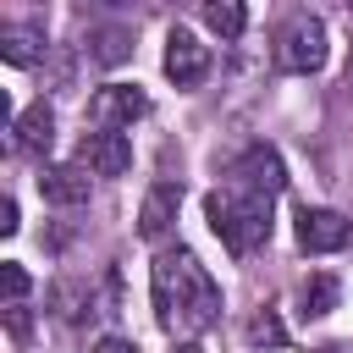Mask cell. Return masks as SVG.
Returning <instances> with one entry per match:
<instances>
[{
  "label": "cell",
  "mask_w": 353,
  "mask_h": 353,
  "mask_svg": "<svg viewBox=\"0 0 353 353\" xmlns=\"http://www.w3.org/2000/svg\"><path fill=\"white\" fill-rule=\"evenodd\" d=\"M149 287H154V320L165 331L199 336L221 320V287L199 265V254H188V248H165L149 270Z\"/></svg>",
  "instance_id": "1"
},
{
  "label": "cell",
  "mask_w": 353,
  "mask_h": 353,
  "mask_svg": "<svg viewBox=\"0 0 353 353\" xmlns=\"http://www.w3.org/2000/svg\"><path fill=\"white\" fill-rule=\"evenodd\" d=\"M204 215H210V232L226 243V254H254L259 243H270V199L265 193H248V188H232V193H210L204 199Z\"/></svg>",
  "instance_id": "2"
},
{
  "label": "cell",
  "mask_w": 353,
  "mask_h": 353,
  "mask_svg": "<svg viewBox=\"0 0 353 353\" xmlns=\"http://www.w3.org/2000/svg\"><path fill=\"white\" fill-rule=\"evenodd\" d=\"M276 66L281 72H320L325 66V22L320 17H292V22H281V33H276Z\"/></svg>",
  "instance_id": "3"
},
{
  "label": "cell",
  "mask_w": 353,
  "mask_h": 353,
  "mask_svg": "<svg viewBox=\"0 0 353 353\" xmlns=\"http://www.w3.org/2000/svg\"><path fill=\"white\" fill-rule=\"evenodd\" d=\"M143 110H149V99H143V88H132V83H105V88L88 99V121H94V127H105V132L132 127Z\"/></svg>",
  "instance_id": "4"
},
{
  "label": "cell",
  "mask_w": 353,
  "mask_h": 353,
  "mask_svg": "<svg viewBox=\"0 0 353 353\" xmlns=\"http://www.w3.org/2000/svg\"><path fill=\"white\" fill-rule=\"evenodd\" d=\"M77 165H83L88 176H121V171L132 165V143H127V132H105V127L83 132V143H77Z\"/></svg>",
  "instance_id": "5"
},
{
  "label": "cell",
  "mask_w": 353,
  "mask_h": 353,
  "mask_svg": "<svg viewBox=\"0 0 353 353\" xmlns=\"http://www.w3.org/2000/svg\"><path fill=\"white\" fill-rule=\"evenodd\" d=\"M165 77L176 88H199L210 77V44H199L188 28H171V39H165Z\"/></svg>",
  "instance_id": "6"
},
{
  "label": "cell",
  "mask_w": 353,
  "mask_h": 353,
  "mask_svg": "<svg viewBox=\"0 0 353 353\" xmlns=\"http://www.w3.org/2000/svg\"><path fill=\"white\" fill-rule=\"evenodd\" d=\"M298 243L309 248V254H336V248H347L353 243V221L347 215H336V210H298Z\"/></svg>",
  "instance_id": "7"
},
{
  "label": "cell",
  "mask_w": 353,
  "mask_h": 353,
  "mask_svg": "<svg viewBox=\"0 0 353 353\" xmlns=\"http://www.w3.org/2000/svg\"><path fill=\"white\" fill-rule=\"evenodd\" d=\"M232 176H237V188L265 193V199H276V193L287 188V165H281V154H276V149H265V143H254V149L232 165Z\"/></svg>",
  "instance_id": "8"
},
{
  "label": "cell",
  "mask_w": 353,
  "mask_h": 353,
  "mask_svg": "<svg viewBox=\"0 0 353 353\" xmlns=\"http://www.w3.org/2000/svg\"><path fill=\"white\" fill-rule=\"evenodd\" d=\"M50 138H55V110H50L44 99H33V105L11 121V149H22V154H44Z\"/></svg>",
  "instance_id": "9"
},
{
  "label": "cell",
  "mask_w": 353,
  "mask_h": 353,
  "mask_svg": "<svg viewBox=\"0 0 353 353\" xmlns=\"http://www.w3.org/2000/svg\"><path fill=\"white\" fill-rule=\"evenodd\" d=\"M176 204H182V188H176V182L149 188V199H143V210H138V237L160 243V237L171 232V221H176Z\"/></svg>",
  "instance_id": "10"
},
{
  "label": "cell",
  "mask_w": 353,
  "mask_h": 353,
  "mask_svg": "<svg viewBox=\"0 0 353 353\" xmlns=\"http://www.w3.org/2000/svg\"><path fill=\"white\" fill-rule=\"evenodd\" d=\"M39 193H44L50 204H61V210L88 204V171H83V165H50V171L39 176Z\"/></svg>",
  "instance_id": "11"
},
{
  "label": "cell",
  "mask_w": 353,
  "mask_h": 353,
  "mask_svg": "<svg viewBox=\"0 0 353 353\" xmlns=\"http://www.w3.org/2000/svg\"><path fill=\"white\" fill-rule=\"evenodd\" d=\"M0 55L11 66H33L44 55V33L33 22H0Z\"/></svg>",
  "instance_id": "12"
},
{
  "label": "cell",
  "mask_w": 353,
  "mask_h": 353,
  "mask_svg": "<svg viewBox=\"0 0 353 353\" xmlns=\"http://www.w3.org/2000/svg\"><path fill=\"white\" fill-rule=\"evenodd\" d=\"M336 298H342V281H336L331 270H314V276L303 281V314H309V320L331 314V309H336Z\"/></svg>",
  "instance_id": "13"
},
{
  "label": "cell",
  "mask_w": 353,
  "mask_h": 353,
  "mask_svg": "<svg viewBox=\"0 0 353 353\" xmlns=\"http://www.w3.org/2000/svg\"><path fill=\"white\" fill-rule=\"evenodd\" d=\"M50 303H55V314H61L66 325H77L83 314H94V309H88V287H77V281H55V287H50Z\"/></svg>",
  "instance_id": "14"
},
{
  "label": "cell",
  "mask_w": 353,
  "mask_h": 353,
  "mask_svg": "<svg viewBox=\"0 0 353 353\" xmlns=\"http://www.w3.org/2000/svg\"><path fill=\"white\" fill-rule=\"evenodd\" d=\"M204 22H210L221 39H237V33H243V22H248V11H243L237 0H215V6H204Z\"/></svg>",
  "instance_id": "15"
},
{
  "label": "cell",
  "mask_w": 353,
  "mask_h": 353,
  "mask_svg": "<svg viewBox=\"0 0 353 353\" xmlns=\"http://www.w3.org/2000/svg\"><path fill=\"white\" fill-rule=\"evenodd\" d=\"M127 55H132V39H127V28H99V33H94V61L116 66V61H127Z\"/></svg>",
  "instance_id": "16"
},
{
  "label": "cell",
  "mask_w": 353,
  "mask_h": 353,
  "mask_svg": "<svg viewBox=\"0 0 353 353\" xmlns=\"http://www.w3.org/2000/svg\"><path fill=\"white\" fill-rule=\"evenodd\" d=\"M248 342H254V347H281V342H287V325L265 309V314H254V320H248Z\"/></svg>",
  "instance_id": "17"
},
{
  "label": "cell",
  "mask_w": 353,
  "mask_h": 353,
  "mask_svg": "<svg viewBox=\"0 0 353 353\" xmlns=\"http://www.w3.org/2000/svg\"><path fill=\"white\" fill-rule=\"evenodd\" d=\"M0 292H6V303H17V298L28 292V270H22L17 259H6V265H0Z\"/></svg>",
  "instance_id": "18"
},
{
  "label": "cell",
  "mask_w": 353,
  "mask_h": 353,
  "mask_svg": "<svg viewBox=\"0 0 353 353\" xmlns=\"http://www.w3.org/2000/svg\"><path fill=\"white\" fill-rule=\"evenodd\" d=\"M6 331H11L17 342H28V331H33V320H28V309H22V303H11V309H6Z\"/></svg>",
  "instance_id": "19"
},
{
  "label": "cell",
  "mask_w": 353,
  "mask_h": 353,
  "mask_svg": "<svg viewBox=\"0 0 353 353\" xmlns=\"http://www.w3.org/2000/svg\"><path fill=\"white\" fill-rule=\"evenodd\" d=\"M17 226H22V221H17V199H0V232L11 237Z\"/></svg>",
  "instance_id": "20"
},
{
  "label": "cell",
  "mask_w": 353,
  "mask_h": 353,
  "mask_svg": "<svg viewBox=\"0 0 353 353\" xmlns=\"http://www.w3.org/2000/svg\"><path fill=\"white\" fill-rule=\"evenodd\" d=\"M99 353H132V342H121V336H105V342H99Z\"/></svg>",
  "instance_id": "21"
},
{
  "label": "cell",
  "mask_w": 353,
  "mask_h": 353,
  "mask_svg": "<svg viewBox=\"0 0 353 353\" xmlns=\"http://www.w3.org/2000/svg\"><path fill=\"white\" fill-rule=\"evenodd\" d=\"M176 353H199V347H193V342H182V347H176Z\"/></svg>",
  "instance_id": "22"
},
{
  "label": "cell",
  "mask_w": 353,
  "mask_h": 353,
  "mask_svg": "<svg viewBox=\"0 0 353 353\" xmlns=\"http://www.w3.org/2000/svg\"><path fill=\"white\" fill-rule=\"evenodd\" d=\"M320 353H342V347H320Z\"/></svg>",
  "instance_id": "23"
}]
</instances>
